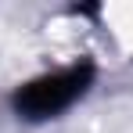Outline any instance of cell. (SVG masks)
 I'll list each match as a JSON object with an SVG mask.
<instances>
[{"label":"cell","mask_w":133,"mask_h":133,"mask_svg":"<svg viewBox=\"0 0 133 133\" xmlns=\"http://www.w3.org/2000/svg\"><path fill=\"white\" fill-rule=\"evenodd\" d=\"M94 76H97L94 61H76V65L58 68V72H43V76L22 83V87L11 94V108H15V115L25 119V122L58 119L61 111H68L94 87Z\"/></svg>","instance_id":"cell-1"}]
</instances>
